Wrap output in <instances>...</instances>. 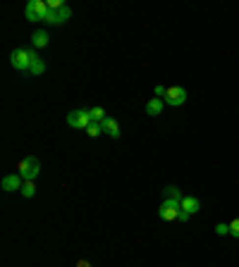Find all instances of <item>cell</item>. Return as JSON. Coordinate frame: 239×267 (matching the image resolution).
<instances>
[{
    "label": "cell",
    "mask_w": 239,
    "mask_h": 267,
    "mask_svg": "<svg viewBox=\"0 0 239 267\" xmlns=\"http://www.w3.org/2000/svg\"><path fill=\"white\" fill-rule=\"evenodd\" d=\"M38 172H41V162H38V158H34V155H27V158H22L17 165V174L24 181H34V179L38 177Z\"/></svg>",
    "instance_id": "6da1fadb"
},
{
    "label": "cell",
    "mask_w": 239,
    "mask_h": 267,
    "mask_svg": "<svg viewBox=\"0 0 239 267\" xmlns=\"http://www.w3.org/2000/svg\"><path fill=\"white\" fill-rule=\"evenodd\" d=\"M48 12H51V7H48L46 0H29L27 7H24V17L29 22H43Z\"/></svg>",
    "instance_id": "7a4b0ae2"
},
{
    "label": "cell",
    "mask_w": 239,
    "mask_h": 267,
    "mask_svg": "<svg viewBox=\"0 0 239 267\" xmlns=\"http://www.w3.org/2000/svg\"><path fill=\"white\" fill-rule=\"evenodd\" d=\"M31 60H34V50L31 48H17V50H12V55H10V65L19 72H29Z\"/></svg>",
    "instance_id": "3957f363"
},
{
    "label": "cell",
    "mask_w": 239,
    "mask_h": 267,
    "mask_svg": "<svg viewBox=\"0 0 239 267\" xmlns=\"http://www.w3.org/2000/svg\"><path fill=\"white\" fill-rule=\"evenodd\" d=\"M182 210V200H175V198H163V205L158 208V217L163 222H175L177 215Z\"/></svg>",
    "instance_id": "277c9868"
},
{
    "label": "cell",
    "mask_w": 239,
    "mask_h": 267,
    "mask_svg": "<svg viewBox=\"0 0 239 267\" xmlns=\"http://www.w3.org/2000/svg\"><path fill=\"white\" fill-rule=\"evenodd\" d=\"M91 110H72L70 115H67V124L72 126V129H89L91 124Z\"/></svg>",
    "instance_id": "5b68a950"
},
{
    "label": "cell",
    "mask_w": 239,
    "mask_h": 267,
    "mask_svg": "<svg viewBox=\"0 0 239 267\" xmlns=\"http://www.w3.org/2000/svg\"><path fill=\"white\" fill-rule=\"evenodd\" d=\"M67 19H72V7H70V5H62V7H57V10H51L43 22H46V24H53V26H60V24H65Z\"/></svg>",
    "instance_id": "8992f818"
},
{
    "label": "cell",
    "mask_w": 239,
    "mask_h": 267,
    "mask_svg": "<svg viewBox=\"0 0 239 267\" xmlns=\"http://www.w3.org/2000/svg\"><path fill=\"white\" fill-rule=\"evenodd\" d=\"M163 100H165V103H167L170 107H180V105H184V103H186V89H182V86H170Z\"/></svg>",
    "instance_id": "52a82bcc"
},
{
    "label": "cell",
    "mask_w": 239,
    "mask_h": 267,
    "mask_svg": "<svg viewBox=\"0 0 239 267\" xmlns=\"http://www.w3.org/2000/svg\"><path fill=\"white\" fill-rule=\"evenodd\" d=\"M2 191H7V194H12V191H22V186H24V179L19 177V174H7V177H2Z\"/></svg>",
    "instance_id": "ba28073f"
},
{
    "label": "cell",
    "mask_w": 239,
    "mask_h": 267,
    "mask_svg": "<svg viewBox=\"0 0 239 267\" xmlns=\"http://www.w3.org/2000/svg\"><path fill=\"white\" fill-rule=\"evenodd\" d=\"M101 124H103V134H108L110 139H120V136H122L120 124H117V120H115V117H106Z\"/></svg>",
    "instance_id": "9c48e42d"
},
{
    "label": "cell",
    "mask_w": 239,
    "mask_h": 267,
    "mask_svg": "<svg viewBox=\"0 0 239 267\" xmlns=\"http://www.w3.org/2000/svg\"><path fill=\"white\" fill-rule=\"evenodd\" d=\"M182 210L189 215H196L199 210H201V200L196 196H184L182 198Z\"/></svg>",
    "instance_id": "30bf717a"
},
{
    "label": "cell",
    "mask_w": 239,
    "mask_h": 267,
    "mask_svg": "<svg viewBox=\"0 0 239 267\" xmlns=\"http://www.w3.org/2000/svg\"><path fill=\"white\" fill-rule=\"evenodd\" d=\"M163 107H165V100H163V98H151L146 103V115L148 117H158V115L163 112Z\"/></svg>",
    "instance_id": "8fae6325"
},
{
    "label": "cell",
    "mask_w": 239,
    "mask_h": 267,
    "mask_svg": "<svg viewBox=\"0 0 239 267\" xmlns=\"http://www.w3.org/2000/svg\"><path fill=\"white\" fill-rule=\"evenodd\" d=\"M48 31H43V29H38V31H34V36H31V43H34V48H46L48 46Z\"/></svg>",
    "instance_id": "7c38bea8"
},
{
    "label": "cell",
    "mask_w": 239,
    "mask_h": 267,
    "mask_svg": "<svg viewBox=\"0 0 239 267\" xmlns=\"http://www.w3.org/2000/svg\"><path fill=\"white\" fill-rule=\"evenodd\" d=\"M46 72V62L38 57L36 53H34V60H31V67H29V74H34V76H41Z\"/></svg>",
    "instance_id": "4fadbf2b"
},
{
    "label": "cell",
    "mask_w": 239,
    "mask_h": 267,
    "mask_svg": "<svg viewBox=\"0 0 239 267\" xmlns=\"http://www.w3.org/2000/svg\"><path fill=\"white\" fill-rule=\"evenodd\" d=\"M163 198H175V200H182V191L177 189V186H165L163 189Z\"/></svg>",
    "instance_id": "5bb4252c"
},
{
    "label": "cell",
    "mask_w": 239,
    "mask_h": 267,
    "mask_svg": "<svg viewBox=\"0 0 239 267\" xmlns=\"http://www.w3.org/2000/svg\"><path fill=\"white\" fill-rule=\"evenodd\" d=\"M22 196L24 198L36 196V184H34V181H24V186H22Z\"/></svg>",
    "instance_id": "9a60e30c"
},
{
    "label": "cell",
    "mask_w": 239,
    "mask_h": 267,
    "mask_svg": "<svg viewBox=\"0 0 239 267\" xmlns=\"http://www.w3.org/2000/svg\"><path fill=\"white\" fill-rule=\"evenodd\" d=\"M86 134H89L91 139L101 136V134H103V124H101V122H91V124H89V129H86Z\"/></svg>",
    "instance_id": "2e32d148"
},
{
    "label": "cell",
    "mask_w": 239,
    "mask_h": 267,
    "mask_svg": "<svg viewBox=\"0 0 239 267\" xmlns=\"http://www.w3.org/2000/svg\"><path fill=\"white\" fill-rule=\"evenodd\" d=\"M108 115H106V110L103 107H91V120L93 122H103Z\"/></svg>",
    "instance_id": "e0dca14e"
},
{
    "label": "cell",
    "mask_w": 239,
    "mask_h": 267,
    "mask_svg": "<svg viewBox=\"0 0 239 267\" xmlns=\"http://www.w3.org/2000/svg\"><path fill=\"white\" fill-rule=\"evenodd\" d=\"M230 234H232L235 239H239V217H235V219L230 222Z\"/></svg>",
    "instance_id": "ac0fdd59"
},
{
    "label": "cell",
    "mask_w": 239,
    "mask_h": 267,
    "mask_svg": "<svg viewBox=\"0 0 239 267\" xmlns=\"http://www.w3.org/2000/svg\"><path fill=\"white\" fill-rule=\"evenodd\" d=\"M215 234H218V236H225V234H230V224H225V222L215 224Z\"/></svg>",
    "instance_id": "d6986e66"
},
{
    "label": "cell",
    "mask_w": 239,
    "mask_h": 267,
    "mask_svg": "<svg viewBox=\"0 0 239 267\" xmlns=\"http://www.w3.org/2000/svg\"><path fill=\"white\" fill-rule=\"evenodd\" d=\"M189 217H191L189 213H184V210H180V215H177V222H189Z\"/></svg>",
    "instance_id": "ffe728a7"
},
{
    "label": "cell",
    "mask_w": 239,
    "mask_h": 267,
    "mask_svg": "<svg viewBox=\"0 0 239 267\" xmlns=\"http://www.w3.org/2000/svg\"><path fill=\"white\" fill-rule=\"evenodd\" d=\"M165 93H167L165 86H156V96H158V98H165Z\"/></svg>",
    "instance_id": "44dd1931"
},
{
    "label": "cell",
    "mask_w": 239,
    "mask_h": 267,
    "mask_svg": "<svg viewBox=\"0 0 239 267\" xmlns=\"http://www.w3.org/2000/svg\"><path fill=\"white\" fill-rule=\"evenodd\" d=\"M77 267H93V265L89 263V260H79V263H77Z\"/></svg>",
    "instance_id": "7402d4cb"
}]
</instances>
